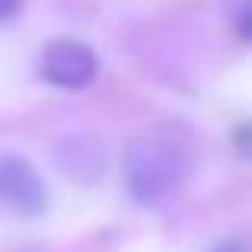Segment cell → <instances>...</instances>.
Listing matches in <instances>:
<instances>
[{
  "mask_svg": "<svg viewBox=\"0 0 252 252\" xmlns=\"http://www.w3.org/2000/svg\"><path fill=\"white\" fill-rule=\"evenodd\" d=\"M19 6H23V0H0V23L13 19L19 13Z\"/></svg>",
  "mask_w": 252,
  "mask_h": 252,
  "instance_id": "7",
  "label": "cell"
},
{
  "mask_svg": "<svg viewBox=\"0 0 252 252\" xmlns=\"http://www.w3.org/2000/svg\"><path fill=\"white\" fill-rule=\"evenodd\" d=\"M204 252H249L246 249V243L243 240H236V236H223V240H217V243H211Z\"/></svg>",
  "mask_w": 252,
  "mask_h": 252,
  "instance_id": "6",
  "label": "cell"
},
{
  "mask_svg": "<svg viewBox=\"0 0 252 252\" xmlns=\"http://www.w3.org/2000/svg\"><path fill=\"white\" fill-rule=\"evenodd\" d=\"M233 29H236V35H240V42H249V35H252V6H249V0H236Z\"/></svg>",
  "mask_w": 252,
  "mask_h": 252,
  "instance_id": "5",
  "label": "cell"
},
{
  "mask_svg": "<svg viewBox=\"0 0 252 252\" xmlns=\"http://www.w3.org/2000/svg\"><path fill=\"white\" fill-rule=\"evenodd\" d=\"M55 163L70 182L96 185L105 172V150L93 134H67L55 147Z\"/></svg>",
  "mask_w": 252,
  "mask_h": 252,
  "instance_id": "4",
  "label": "cell"
},
{
  "mask_svg": "<svg viewBox=\"0 0 252 252\" xmlns=\"http://www.w3.org/2000/svg\"><path fill=\"white\" fill-rule=\"evenodd\" d=\"M38 77L58 90H86L99 77V58L90 45L74 42V38H55L45 45L38 58Z\"/></svg>",
  "mask_w": 252,
  "mask_h": 252,
  "instance_id": "2",
  "label": "cell"
},
{
  "mask_svg": "<svg viewBox=\"0 0 252 252\" xmlns=\"http://www.w3.org/2000/svg\"><path fill=\"white\" fill-rule=\"evenodd\" d=\"M0 204L16 217H42L48 211L42 176L19 154H0Z\"/></svg>",
  "mask_w": 252,
  "mask_h": 252,
  "instance_id": "3",
  "label": "cell"
},
{
  "mask_svg": "<svg viewBox=\"0 0 252 252\" xmlns=\"http://www.w3.org/2000/svg\"><path fill=\"white\" fill-rule=\"evenodd\" d=\"M195 169V150L179 131L154 128L128 144L125 154V189L137 208L166 204Z\"/></svg>",
  "mask_w": 252,
  "mask_h": 252,
  "instance_id": "1",
  "label": "cell"
}]
</instances>
